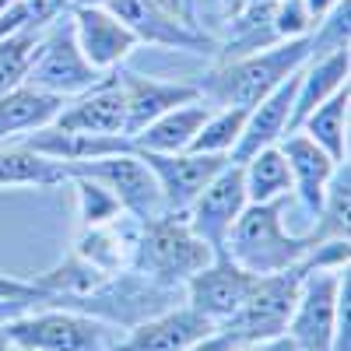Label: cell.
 Returning a JSON list of instances; mask_svg holds the SVG:
<instances>
[{
  "mask_svg": "<svg viewBox=\"0 0 351 351\" xmlns=\"http://www.w3.org/2000/svg\"><path fill=\"white\" fill-rule=\"evenodd\" d=\"M309 60V36L302 39H285L267 49H256L236 60H215V67L197 81L200 99L211 109L218 106H256L267 92L295 74Z\"/></svg>",
  "mask_w": 351,
  "mask_h": 351,
  "instance_id": "6da1fadb",
  "label": "cell"
},
{
  "mask_svg": "<svg viewBox=\"0 0 351 351\" xmlns=\"http://www.w3.org/2000/svg\"><path fill=\"white\" fill-rule=\"evenodd\" d=\"M319 243L324 239L316 232H288L285 200H267V204H246L243 208L239 221L228 232L225 253L253 274H274L306 260Z\"/></svg>",
  "mask_w": 351,
  "mask_h": 351,
  "instance_id": "7a4b0ae2",
  "label": "cell"
},
{
  "mask_svg": "<svg viewBox=\"0 0 351 351\" xmlns=\"http://www.w3.org/2000/svg\"><path fill=\"white\" fill-rule=\"evenodd\" d=\"M348 267H313L302 281L285 337L299 351H348Z\"/></svg>",
  "mask_w": 351,
  "mask_h": 351,
  "instance_id": "3957f363",
  "label": "cell"
},
{
  "mask_svg": "<svg viewBox=\"0 0 351 351\" xmlns=\"http://www.w3.org/2000/svg\"><path fill=\"white\" fill-rule=\"evenodd\" d=\"M211 256H215L211 246L200 236H193V228L186 225L183 215L162 211L148 221H141L130 271L148 278L152 285L183 291V285L204 267V263H211Z\"/></svg>",
  "mask_w": 351,
  "mask_h": 351,
  "instance_id": "277c9868",
  "label": "cell"
},
{
  "mask_svg": "<svg viewBox=\"0 0 351 351\" xmlns=\"http://www.w3.org/2000/svg\"><path fill=\"white\" fill-rule=\"evenodd\" d=\"M14 351H109L123 330L92 313L39 306L4 319Z\"/></svg>",
  "mask_w": 351,
  "mask_h": 351,
  "instance_id": "5b68a950",
  "label": "cell"
},
{
  "mask_svg": "<svg viewBox=\"0 0 351 351\" xmlns=\"http://www.w3.org/2000/svg\"><path fill=\"white\" fill-rule=\"evenodd\" d=\"M109 74H102L99 67H92L84 60V53L77 49V39H74V28H71V14H60L46 25L39 53H36L32 67H28L25 84H32L39 92H49V95L67 102V99L88 92V88H95L99 81H106Z\"/></svg>",
  "mask_w": 351,
  "mask_h": 351,
  "instance_id": "8992f818",
  "label": "cell"
},
{
  "mask_svg": "<svg viewBox=\"0 0 351 351\" xmlns=\"http://www.w3.org/2000/svg\"><path fill=\"white\" fill-rule=\"evenodd\" d=\"M64 165H67V180L71 176H88V180L112 190L116 200L123 204V211L134 215L137 221H148V218L162 215V190L155 183L152 169L134 152L106 155V158H92V162H64Z\"/></svg>",
  "mask_w": 351,
  "mask_h": 351,
  "instance_id": "52a82bcc",
  "label": "cell"
},
{
  "mask_svg": "<svg viewBox=\"0 0 351 351\" xmlns=\"http://www.w3.org/2000/svg\"><path fill=\"white\" fill-rule=\"evenodd\" d=\"M246 204L250 200H246V186H243V165L228 162L215 180L193 197V204L183 211V218L193 228V236H200L211 246V253H225L228 232L239 221Z\"/></svg>",
  "mask_w": 351,
  "mask_h": 351,
  "instance_id": "ba28073f",
  "label": "cell"
},
{
  "mask_svg": "<svg viewBox=\"0 0 351 351\" xmlns=\"http://www.w3.org/2000/svg\"><path fill=\"white\" fill-rule=\"evenodd\" d=\"M253 281H256V274L246 271L243 263H236L228 253H215L211 263H204L183 285V295H186V306L193 313H200L208 324L221 327L225 319H232L239 313Z\"/></svg>",
  "mask_w": 351,
  "mask_h": 351,
  "instance_id": "9c48e42d",
  "label": "cell"
},
{
  "mask_svg": "<svg viewBox=\"0 0 351 351\" xmlns=\"http://www.w3.org/2000/svg\"><path fill=\"white\" fill-rule=\"evenodd\" d=\"M134 155L152 169L162 190V211L169 215H183L193 204V197L232 162L228 155H200V152H176V155L134 152Z\"/></svg>",
  "mask_w": 351,
  "mask_h": 351,
  "instance_id": "30bf717a",
  "label": "cell"
},
{
  "mask_svg": "<svg viewBox=\"0 0 351 351\" xmlns=\"http://www.w3.org/2000/svg\"><path fill=\"white\" fill-rule=\"evenodd\" d=\"M106 8L137 36V43H148L158 49H183V53H215L218 49V39L208 36L200 25H190L162 8L144 4V0H106Z\"/></svg>",
  "mask_w": 351,
  "mask_h": 351,
  "instance_id": "8fae6325",
  "label": "cell"
},
{
  "mask_svg": "<svg viewBox=\"0 0 351 351\" xmlns=\"http://www.w3.org/2000/svg\"><path fill=\"white\" fill-rule=\"evenodd\" d=\"M67 14H71L77 49L84 53V60L92 67H99L102 74L123 67L127 56L141 46L137 36L106 4H74Z\"/></svg>",
  "mask_w": 351,
  "mask_h": 351,
  "instance_id": "7c38bea8",
  "label": "cell"
},
{
  "mask_svg": "<svg viewBox=\"0 0 351 351\" xmlns=\"http://www.w3.org/2000/svg\"><path fill=\"white\" fill-rule=\"evenodd\" d=\"M215 330H218L215 324H208L200 313H193L183 302L127 327L109 351H186Z\"/></svg>",
  "mask_w": 351,
  "mask_h": 351,
  "instance_id": "4fadbf2b",
  "label": "cell"
},
{
  "mask_svg": "<svg viewBox=\"0 0 351 351\" xmlns=\"http://www.w3.org/2000/svg\"><path fill=\"white\" fill-rule=\"evenodd\" d=\"M116 84L123 92L127 102V123H123V137H137L152 120H158L162 112H169L172 106H183L200 99L197 84H176V81H155L144 77L130 67H116Z\"/></svg>",
  "mask_w": 351,
  "mask_h": 351,
  "instance_id": "5bb4252c",
  "label": "cell"
},
{
  "mask_svg": "<svg viewBox=\"0 0 351 351\" xmlns=\"http://www.w3.org/2000/svg\"><path fill=\"white\" fill-rule=\"evenodd\" d=\"M278 148L288 162V172H291V193H295L299 208L313 228L316 215H319V204H324V190L330 183V176L337 169V162L319 148V144H313L302 130L295 134H285L278 141Z\"/></svg>",
  "mask_w": 351,
  "mask_h": 351,
  "instance_id": "9a60e30c",
  "label": "cell"
},
{
  "mask_svg": "<svg viewBox=\"0 0 351 351\" xmlns=\"http://www.w3.org/2000/svg\"><path fill=\"white\" fill-rule=\"evenodd\" d=\"M123 123H127V102H123L120 84H116V74H109L95 88H88V92L67 99L53 120V127H60V130L120 134V137H123Z\"/></svg>",
  "mask_w": 351,
  "mask_h": 351,
  "instance_id": "2e32d148",
  "label": "cell"
},
{
  "mask_svg": "<svg viewBox=\"0 0 351 351\" xmlns=\"http://www.w3.org/2000/svg\"><path fill=\"white\" fill-rule=\"evenodd\" d=\"M302 71V67H299ZM299 71L288 74L274 92H267L256 106H250L243 137L232 152V162H246L250 155H256L260 148H271L288 134V120H291V102H295V84H299Z\"/></svg>",
  "mask_w": 351,
  "mask_h": 351,
  "instance_id": "e0dca14e",
  "label": "cell"
},
{
  "mask_svg": "<svg viewBox=\"0 0 351 351\" xmlns=\"http://www.w3.org/2000/svg\"><path fill=\"white\" fill-rule=\"evenodd\" d=\"M348 71H351V46L348 49H330L324 56H313L299 71V84H295V102H291V120H288V134H295L306 116L327 102L334 92L348 84Z\"/></svg>",
  "mask_w": 351,
  "mask_h": 351,
  "instance_id": "ac0fdd59",
  "label": "cell"
},
{
  "mask_svg": "<svg viewBox=\"0 0 351 351\" xmlns=\"http://www.w3.org/2000/svg\"><path fill=\"white\" fill-rule=\"evenodd\" d=\"M137 232H141V221L134 215H120L106 225H95V228H81L77 239L71 246V253H77L81 260L95 263L99 271H127L130 260H134V246H137Z\"/></svg>",
  "mask_w": 351,
  "mask_h": 351,
  "instance_id": "d6986e66",
  "label": "cell"
},
{
  "mask_svg": "<svg viewBox=\"0 0 351 351\" xmlns=\"http://www.w3.org/2000/svg\"><path fill=\"white\" fill-rule=\"evenodd\" d=\"M211 106L204 99L183 102V106H172L169 112H162L158 120H152L137 137H130L134 152H158V155H176V152H186L190 141L197 137V130L208 120Z\"/></svg>",
  "mask_w": 351,
  "mask_h": 351,
  "instance_id": "ffe728a7",
  "label": "cell"
},
{
  "mask_svg": "<svg viewBox=\"0 0 351 351\" xmlns=\"http://www.w3.org/2000/svg\"><path fill=\"white\" fill-rule=\"evenodd\" d=\"M60 109H64V99H56L49 92H39V88H32V84L11 88V92L0 95V144L21 141L25 134L49 127Z\"/></svg>",
  "mask_w": 351,
  "mask_h": 351,
  "instance_id": "44dd1931",
  "label": "cell"
},
{
  "mask_svg": "<svg viewBox=\"0 0 351 351\" xmlns=\"http://www.w3.org/2000/svg\"><path fill=\"white\" fill-rule=\"evenodd\" d=\"M67 183V165L32 152L21 141L0 144V190L8 186H60Z\"/></svg>",
  "mask_w": 351,
  "mask_h": 351,
  "instance_id": "7402d4cb",
  "label": "cell"
},
{
  "mask_svg": "<svg viewBox=\"0 0 351 351\" xmlns=\"http://www.w3.org/2000/svg\"><path fill=\"white\" fill-rule=\"evenodd\" d=\"M348 102H351V88L344 84L341 92H334L327 102H319L299 123V130L313 144H319L334 162L348 158Z\"/></svg>",
  "mask_w": 351,
  "mask_h": 351,
  "instance_id": "603a6c76",
  "label": "cell"
},
{
  "mask_svg": "<svg viewBox=\"0 0 351 351\" xmlns=\"http://www.w3.org/2000/svg\"><path fill=\"white\" fill-rule=\"evenodd\" d=\"M239 165H243V186H246L250 204H267V200H288L291 197V172H288V162H285L278 144L260 148L256 155H250Z\"/></svg>",
  "mask_w": 351,
  "mask_h": 351,
  "instance_id": "cb8c5ba5",
  "label": "cell"
},
{
  "mask_svg": "<svg viewBox=\"0 0 351 351\" xmlns=\"http://www.w3.org/2000/svg\"><path fill=\"white\" fill-rule=\"evenodd\" d=\"M246 116L250 109L246 106H218L208 112L204 127L197 130V137L190 141L186 152H200V155H228L236 152V144L243 137V127H246Z\"/></svg>",
  "mask_w": 351,
  "mask_h": 351,
  "instance_id": "d4e9b609",
  "label": "cell"
},
{
  "mask_svg": "<svg viewBox=\"0 0 351 351\" xmlns=\"http://www.w3.org/2000/svg\"><path fill=\"white\" fill-rule=\"evenodd\" d=\"M43 32H46V25H25L18 32L0 36V95L25 84L28 67H32L36 53H39Z\"/></svg>",
  "mask_w": 351,
  "mask_h": 351,
  "instance_id": "484cf974",
  "label": "cell"
},
{
  "mask_svg": "<svg viewBox=\"0 0 351 351\" xmlns=\"http://www.w3.org/2000/svg\"><path fill=\"white\" fill-rule=\"evenodd\" d=\"M348 204H351V165L344 158V162H337V169L330 176L319 215L309 232H316L319 239H348Z\"/></svg>",
  "mask_w": 351,
  "mask_h": 351,
  "instance_id": "4316f807",
  "label": "cell"
},
{
  "mask_svg": "<svg viewBox=\"0 0 351 351\" xmlns=\"http://www.w3.org/2000/svg\"><path fill=\"white\" fill-rule=\"evenodd\" d=\"M77 193V218H81V228H95V225H106L112 218L127 215L123 204L116 200L112 190H106L102 183L88 180V176H71L67 180Z\"/></svg>",
  "mask_w": 351,
  "mask_h": 351,
  "instance_id": "83f0119b",
  "label": "cell"
},
{
  "mask_svg": "<svg viewBox=\"0 0 351 351\" xmlns=\"http://www.w3.org/2000/svg\"><path fill=\"white\" fill-rule=\"evenodd\" d=\"M313 28H316V21H313V14L302 0H274V32H278L281 43L285 39H302Z\"/></svg>",
  "mask_w": 351,
  "mask_h": 351,
  "instance_id": "f1b7e54d",
  "label": "cell"
},
{
  "mask_svg": "<svg viewBox=\"0 0 351 351\" xmlns=\"http://www.w3.org/2000/svg\"><path fill=\"white\" fill-rule=\"evenodd\" d=\"M0 302L14 306V309H39L49 302V295L36 285V281H25V278H11V274H0Z\"/></svg>",
  "mask_w": 351,
  "mask_h": 351,
  "instance_id": "f546056e",
  "label": "cell"
},
{
  "mask_svg": "<svg viewBox=\"0 0 351 351\" xmlns=\"http://www.w3.org/2000/svg\"><path fill=\"white\" fill-rule=\"evenodd\" d=\"M228 351H299L291 344V337H271V341H246V344H232Z\"/></svg>",
  "mask_w": 351,
  "mask_h": 351,
  "instance_id": "4dcf8cb0",
  "label": "cell"
},
{
  "mask_svg": "<svg viewBox=\"0 0 351 351\" xmlns=\"http://www.w3.org/2000/svg\"><path fill=\"white\" fill-rule=\"evenodd\" d=\"M253 4H260V0H218V11H221V18L228 21V18L243 14V11H246V8H253Z\"/></svg>",
  "mask_w": 351,
  "mask_h": 351,
  "instance_id": "1f68e13d",
  "label": "cell"
},
{
  "mask_svg": "<svg viewBox=\"0 0 351 351\" xmlns=\"http://www.w3.org/2000/svg\"><path fill=\"white\" fill-rule=\"evenodd\" d=\"M144 4H152V8H162V11H169V14H176V18L190 21V18H186V11H183V0H144ZM190 25H193V21H190Z\"/></svg>",
  "mask_w": 351,
  "mask_h": 351,
  "instance_id": "d6a6232c",
  "label": "cell"
},
{
  "mask_svg": "<svg viewBox=\"0 0 351 351\" xmlns=\"http://www.w3.org/2000/svg\"><path fill=\"white\" fill-rule=\"evenodd\" d=\"M302 4L309 8V14H313V21H319V18H324L327 11H334V8L341 4V0H302Z\"/></svg>",
  "mask_w": 351,
  "mask_h": 351,
  "instance_id": "836d02e7",
  "label": "cell"
},
{
  "mask_svg": "<svg viewBox=\"0 0 351 351\" xmlns=\"http://www.w3.org/2000/svg\"><path fill=\"white\" fill-rule=\"evenodd\" d=\"M183 11H186V18L197 25V21H200V0H183Z\"/></svg>",
  "mask_w": 351,
  "mask_h": 351,
  "instance_id": "e575fe53",
  "label": "cell"
},
{
  "mask_svg": "<svg viewBox=\"0 0 351 351\" xmlns=\"http://www.w3.org/2000/svg\"><path fill=\"white\" fill-rule=\"evenodd\" d=\"M0 351H14V344H11V337L4 330V319H0Z\"/></svg>",
  "mask_w": 351,
  "mask_h": 351,
  "instance_id": "d590c367",
  "label": "cell"
},
{
  "mask_svg": "<svg viewBox=\"0 0 351 351\" xmlns=\"http://www.w3.org/2000/svg\"><path fill=\"white\" fill-rule=\"evenodd\" d=\"M74 4H106V0H74Z\"/></svg>",
  "mask_w": 351,
  "mask_h": 351,
  "instance_id": "8d00e7d4",
  "label": "cell"
}]
</instances>
